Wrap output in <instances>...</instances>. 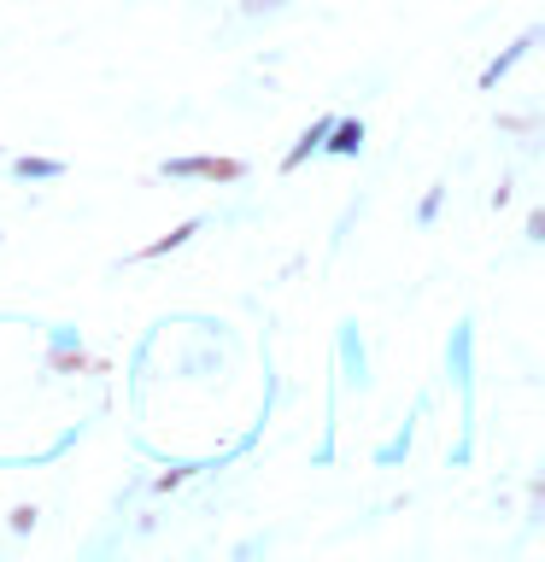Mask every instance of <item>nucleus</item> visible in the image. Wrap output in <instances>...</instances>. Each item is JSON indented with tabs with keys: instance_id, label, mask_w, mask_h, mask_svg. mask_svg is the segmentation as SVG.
Masks as SVG:
<instances>
[{
	"instance_id": "f03ea898",
	"label": "nucleus",
	"mask_w": 545,
	"mask_h": 562,
	"mask_svg": "<svg viewBox=\"0 0 545 562\" xmlns=\"http://www.w3.org/2000/svg\"><path fill=\"white\" fill-rule=\"evenodd\" d=\"M18 176H59V165H47V158H24V165H18Z\"/></svg>"
},
{
	"instance_id": "f257e3e1",
	"label": "nucleus",
	"mask_w": 545,
	"mask_h": 562,
	"mask_svg": "<svg viewBox=\"0 0 545 562\" xmlns=\"http://www.w3.org/2000/svg\"><path fill=\"white\" fill-rule=\"evenodd\" d=\"M170 176H241V165H211V158H182V165H170Z\"/></svg>"
}]
</instances>
